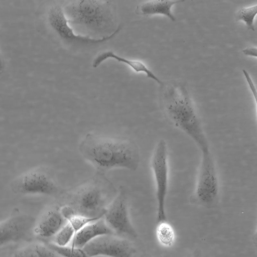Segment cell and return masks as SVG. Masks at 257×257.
<instances>
[{"label":"cell","mask_w":257,"mask_h":257,"mask_svg":"<svg viewBox=\"0 0 257 257\" xmlns=\"http://www.w3.org/2000/svg\"><path fill=\"white\" fill-rule=\"evenodd\" d=\"M200 153L196 182L190 200L193 204L210 208L216 204L219 198V178L211 151Z\"/></svg>","instance_id":"cell-5"},{"label":"cell","mask_w":257,"mask_h":257,"mask_svg":"<svg viewBox=\"0 0 257 257\" xmlns=\"http://www.w3.org/2000/svg\"><path fill=\"white\" fill-rule=\"evenodd\" d=\"M14 192L24 195L52 196L58 193V187L43 167L32 168L15 179L11 185Z\"/></svg>","instance_id":"cell-7"},{"label":"cell","mask_w":257,"mask_h":257,"mask_svg":"<svg viewBox=\"0 0 257 257\" xmlns=\"http://www.w3.org/2000/svg\"><path fill=\"white\" fill-rule=\"evenodd\" d=\"M189 257H201L200 251L199 250H195L189 256Z\"/></svg>","instance_id":"cell-23"},{"label":"cell","mask_w":257,"mask_h":257,"mask_svg":"<svg viewBox=\"0 0 257 257\" xmlns=\"http://www.w3.org/2000/svg\"><path fill=\"white\" fill-rule=\"evenodd\" d=\"M118 191L105 174H96L77 187L72 192V198L82 215L96 212L103 209L110 197H114Z\"/></svg>","instance_id":"cell-4"},{"label":"cell","mask_w":257,"mask_h":257,"mask_svg":"<svg viewBox=\"0 0 257 257\" xmlns=\"http://www.w3.org/2000/svg\"><path fill=\"white\" fill-rule=\"evenodd\" d=\"M48 24L52 31L63 42L74 45L99 44L114 38L121 30L119 27L110 36L102 39H93L76 34L68 23L63 7L59 5L52 6L47 15Z\"/></svg>","instance_id":"cell-8"},{"label":"cell","mask_w":257,"mask_h":257,"mask_svg":"<svg viewBox=\"0 0 257 257\" xmlns=\"http://www.w3.org/2000/svg\"><path fill=\"white\" fill-rule=\"evenodd\" d=\"M103 219L112 230L120 236L135 238L138 234L131 221L125 190L120 189L105 209Z\"/></svg>","instance_id":"cell-9"},{"label":"cell","mask_w":257,"mask_h":257,"mask_svg":"<svg viewBox=\"0 0 257 257\" xmlns=\"http://www.w3.org/2000/svg\"><path fill=\"white\" fill-rule=\"evenodd\" d=\"M150 167L155 186L157 203L156 223L168 221L166 204L169 190V166L167 144L160 139L156 144L150 160Z\"/></svg>","instance_id":"cell-6"},{"label":"cell","mask_w":257,"mask_h":257,"mask_svg":"<svg viewBox=\"0 0 257 257\" xmlns=\"http://www.w3.org/2000/svg\"><path fill=\"white\" fill-rule=\"evenodd\" d=\"M35 218L27 214L12 216L0 221V246L26 239L33 232Z\"/></svg>","instance_id":"cell-11"},{"label":"cell","mask_w":257,"mask_h":257,"mask_svg":"<svg viewBox=\"0 0 257 257\" xmlns=\"http://www.w3.org/2000/svg\"><path fill=\"white\" fill-rule=\"evenodd\" d=\"M68 23L75 33L93 39H102L120 27L110 1H73L63 8Z\"/></svg>","instance_id":"cell-3"},{"label":"cell","mask_w":257,"mask_h":257,"mask_svg":"<svg viewBox=\"0 0 257 257\" xmlns=\"http://www.w3.org/2000/svg\"><path fill=\"white\" fill-rule=\"evenodd\" d=\"M5 69V62L0 51V76H1L4 72Z\"/></svg>","instance_id":"cell-22"},{"label":"cell","mask_w":257,"mask_h":257,"mask_svg":"<svg viewBox=\"0 0 257 257\" xmlns=\"http://www.w3.org/2000/svg\"><path fill=\"white\" fill-rule=\"evenodd\" d=\"M114 234L102 217L89 223L75 235L69 245L83 248L95 238L105 234Z\"/></svg>","instance_id":"cell-13"},{"label":"cell","mask_w":257,"mask_h":257,"mask_svg":"<svg viewBox=\"0 0 257 257\" xmlns=\"http://www.w3.org/2000/svg\"><path fill=\"white\" fill-rule=\"evenodd\" d=\"M242 52L245 55L256 57L257 55V48L255 46H249L243 49Z\"/></svg>","instance_id":"cell-21"},{"label":"cell","mask_w":257,"mask_h":257,"mask_svg":"<svg viewBox=\"0 0 257 257\" xmlns=\"http://www.w3.org/2000/svg\"><path fill=\"white\" fill-rule=\"evenodd\" d=\"M47 246L56 254L61 257H89L83 248L70 245L59 246L49 243Z\"/></svg>","instance_id":"cell-19"},{"label":"cell","mask_w":257,"mask_h":257,"mask_svg":"<svg viewBox=\"0 0 257 257\" xmlns=\"http://www.w3.org/2000/svg\"><path fill=\"white\" fill-rule=\"evenodd\" d=\"M78 150L96 173L105 174L115 169L135 171L139 166L138 146L126 138L89 133L80 141Z\"/></svg>","instance_id":"cell-1"},{"label":"cell","mask_w":257,"mask_h":257,"mask_svg":"<svg viewBox=\"0 0 257 257\" xmlns=\"http://www.w3.org/2000/svg\"><path fill=\"white\" fill-rule=\"evenodd\" d=\"M66 222L60 208L52 207L45 211L39 220L36 221L33 233L42 238L54 237Z\"/></svg>","instance_id":"cell-12"},{"label":"cell","mask_w":257,"mask_h":257,"mask_svg":"<svg viewBox=\"0 0 257 257\" xmlns=\"http://www.w3.org/2000/svg\"><path fill=\"white\" fill-rule=\"evenodd\" d=\"M257 14V4L248 7L239 8L235 13L236 21H243L247 28L252 31L255 30L254 18Z\"/></svg>","instance_id":"cell-18"},{"label":"cell","mask_w":257,"mask_h":257,"mask_svg":"<svg viewBox=\"0 0 257 257\" xmlns=\"http://www.w3.org/2000/svg\"><path fill=\"white\" fill-rule=\"evenodd\" d=\"M165 113L173 124L195 144L200 152L210 151L201 120L184 82L173 80L162 85Z\"/></svg>","instance_id":"cell-2"},{"label":"cell","mask_w":257,"mask_h":257,"mask_svg":"<svg viewBox=\"0 0 257 257\" xmlns=\"http://www.w3.org/2000/svg\"><path fill=\"white\" fill-rule=\"evenodd\" d=\"M108 59H112L117 62L122 63L127 65L135 72L144 73L148 78L155 80L161 85L163 84L164 82H162L142 61L126 58L118 55L111 51H105L98 55L92 62L93 67H97L102 62Z\"/></svg>","instance_id":"cell-14"},{"label":"cell","mask_w":257,"mask_h":257,"mask_svg":"<svg viewBox=\"0 0 257 257\" xmlns=\"http://www.w3.org/2000/svg\"><path fill=\"white\" fill-rule=\"evenodd\" d=\"M75 230L72 225L66 222L54 236V244L59 246L68 245L71 242L75 234Z\"/></svg>","instance_id":"cell-20"},{"label":"cell","mask_w":257,"mask_h":257,"mask_svg":"<svg viewBox=\"0 0 257 257\" xmlns=\"http://www.w3.org/2000/svg\"><path fill=\"white\" fill-rule=\"evenodd\" d=\"M155 235L159 244L165 248L172 247L176 239L175 229L169 220L156 223Z\"/></svg>","instance_id":"cell-17"},{"label":"cell","mask_w":257,"mask_h":257,"mask_svg":"<svg viewBox=\"0 0 257 257\" xmlns=\"http://www.w3.org/2000/svg\"><path fill=\"white\" fill-rule=\"evenodd\" d=\"M83 248L89 257H132L135 252V247L129 240L114 234L100 236Z\"/></svg>","instance_id":"cell-10"},{"label":"cell","mask_w":257,"mask_h":257,"mask_svg":"<svg viewBox=\"0 0 257 257\" xmlns=\"http://www.w3.org/2000/svg\"><path fill=\"white\" fill-rule=\"evenodd\" d=\"M57 255L47 245L33 242L17 250L12 257H57Z\"/></svg>","instance_id":"cell-16"},{"label":"cell","mask_w":257,"mask_h":257,"mask_svg":"<svg viewBox=\"0 0 257 257\" xmlns=\"http://www.w3.org/2000/svg\"><path fill=\"white\" fill-rule=\"evenodd\" d=\"M184 1L177 0H153L148 1L140 4L136 8V13L142 16L163 15L169 18L172 21L176 19L171 11L173 6Z\"/></svg>","instance_id":"cell-15"}]
</instances>
